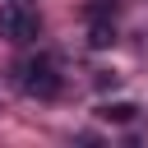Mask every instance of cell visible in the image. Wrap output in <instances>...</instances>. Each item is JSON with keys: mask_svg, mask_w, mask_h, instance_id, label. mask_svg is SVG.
Wrapping results in <instances>:
<instances>
[{"mask_svg": "<svg viewBox=\"0 0 148 148\" xmlns=\"http://www.w3.org/2000/svg\"><path fill=\"white\" fill-rule=\"evenodd\" d=\"M14 83H18L28 97L51 102V97L60 92V69H56V60H51V56H28V60H18V65H14Z\"/></svg>", "mask_w": 148, "mask_h": 148, "instance_id": "cell-1", "label": "cell"}, {"mask_svg": "<svg viewBox=\"0 0 148 148\" xmlns=\"http://www.w3.org/2000/svg\"><path fill=\"white\" fill-rule=\"evenodd\" d=\"M37 28H42V18H37L28 5H18V0L0 5V37H5V42H32Z\"/></svg>", "mask_w": 148, "mask_h": 148, "instance_id": "cell-2", "label": "cell"}, {"mask_svg": "<svg viewBox=\"0 0 148 148\" xmlns=\"http://www.w3.org/2000/svg\"><path fill=\"white\" fill-rule=\"evenodd\" d=\"M116 42V23L111 18H88V46L92 51H106Z\"/></svg>", "mask_w": 148, "mask_h": 148, "instance_id": "cell-3", "label": "cell"}, {"mask_svg": "<svg viewBox=\"0 0 148 148\" xmlns=\"http://www.w3.org/2000/svg\"><path fill=\"white\" fill-rule=\"evenodd\" d=\"M134 116H139L134 102H102L97 106V120H111V125H130Z\"/></svg>", "mask_w": 148, "mask_h": 148, "instance_id": "cell-4", "label": "cell"}, {"mask_svg": "<svg viewBox=\"0 0 148 148\" xmlns=\"http://www.w3.org/2000/svg\"><path fill=\"white\" fill-rule=\"evenodd\" d=\"M83 14H88V18H116V0H92Z\"/></svg>", "mask_w": 148, "mask_h": 148, "instance_id": "cell-5", "label": "cell"}]
</instances>
